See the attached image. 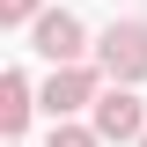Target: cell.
<instances>
[{
	"label": "cell",
	"instance_id": "1",
	"mask_svg": "<svg viewBox=\"0 0 147 147\" xmlns=\"http://www.w3.org/2000/svg\"><path fill=\"white\" fill-rule=\"evenodd\" d=\"M96 96H103V66H88V59H81V66H52V81H44V96H37V103H44V118H74V110H96Z\"/></svg>",
	"mask_w": 147,
	"mask_h": 147
},
{
	"label": "cell",
	"instance_id": "2",
	"mask_svg": "<svg viewBox=\"0 0 147 147\" xmlns=\"http://www.w3.org/2000/svg\"><path fill=\"white\" fill-rule=\"evenodd\" d=\"M96 66L110 74V81H147V22H110L103 44H96Z\"/></svg>",
	"mask_w": 147,
	"mask_h": 147
},
{
	"label": "cell",
	"instance_id": "3",
	"mask_svg": "<svg viewBox=\"0 0 147 147\" xmlns=\"http://www.w3.org/2000/svg\"><path fill=\"white\" fill-rule=\"evenodd\" d=\"M30 44L52 66H81V52H88V30H81V15H66V7H44V15L30 22Z\"/></svg>",
	"mask_w": 147,
	"mask_h": 147
},
{
	"label": "cell",
	"instance_id": "4",
	"mask_svg": "<svg viewBox=\"0 0 147 147\" xmlns=\"http://www.w3.org/2000/svg\"><path fill=\"white\" fill-rule=\"evenodd\" d=\"M96 132H103V140H118V147H125V140L140 147V140H147V103L125 88V81H110V88L96 96Z\"/></svg>",
	"mask_w": 147,
	"mask_h": 147
},
{
	"label": "cell",
	"instance_id": "5",
	"mask_svg": "<svg viewBox=\"0 0 147 147\" xmlns=\"http://www.w3.org/2000/svg\"><path fill=\"white\" fill-rule=\"evenodd\" d=\"M30 110H37V96H30V74H0V132L7 140H22V125H30Z\"/></svg>",
	"mask_w": 147,
	"mask_h": 147
},
{
	"label": "cell",
	"instance_id": "6",
	"mask_svg": "<svg viewBox=\"0 0 147 147\" xmlns=\"http://www.w3.org/2000/svg\"><path fill=\"white\" fill-rule=\"evenodd\" d=\"M44 147H110V140H103L96 125H74V118H59V125H52V140H44Z\"/></svg>",
	"mask_w": 147,
	"mask_h": 147
},
{
	"label": "cell",
	"instance_id": "7",
	"mask_svg": "<svg viewBox=\"0 0 147 147\" xmlns=\"http://www.w3.org/2000/svg\"><path fill=\"white\" fill-rule=\"evenodd\" d=\"M37 15H44V0H0V22L7 30H30Z\"/></svg>",
	"mask_w": 147,
	"mask_h": 147
},
{
	"label": "cell",
	"instance_id": "8",
	"mask_svg": "<svg viewBox=\"0 0 147 147\" xmlns=\"http://www.w3.org/2000/svg\"><path fill=\"white\" fill-rule=\"evenodd\" d=\"M140 147H147V140H140Z\"/></svg>",
	"mask_w": 147,
	"mask_h": 147
}]
</instances>
